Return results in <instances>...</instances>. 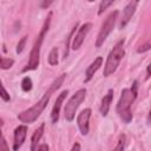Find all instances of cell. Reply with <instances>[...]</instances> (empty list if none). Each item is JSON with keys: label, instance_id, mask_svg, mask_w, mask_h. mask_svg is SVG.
<instances>
[{"label": "cell", "instance_id": "cell-1", "mask_svg": "<svg viewBox=\"0 0 151 151\" xmlns=\"http://www.w3.org/2000/svg\"><path fill=\"white\" fill-rule=\"evenodd\" d=\"M65 78H66V74H65V73H63V74H60L59 77H57V78L52 81V84L50 85V87L47 88V91L44 93V96L41 97V99H40L39 101H37V103H35L33 106H31L29 109H27V110L20 112V113L18 114V119H19L21 123H24L25 125H26V124H32V123H34V122L40 117V114L42 113V111L45 110V107L47 106V104L50 103V99H51V97H52V93L55 92V91L63 85Z\"/></svg>", "mask_w": 151, "mask_h": 151}, {"label": "cell", "instance_id": "cell-2", "mask_svg": "<svg viewBox=\"0 0 151 151\" xmlns=\"http://www.w3.org/2000/svg\"><path fill=\"white\" fill-rule=\"evenodd\" d=\"M137 96H138V81L137 80H133L132 86L130 88L122 90L120 98L116 106V112L118 113L119 118L125 124H129L133 118L132 111H131V105L136 100Z\"/></svg>", "mask_w": 151, "mask_h": 151}, {"label": "cell", "instance_id": "cell-3", "mask_svg": "<svg viewBox=\"0 0 151 151\" xmlns=\"http://www.w3.org/2000/svg\"><path fill=\"white\" fill-rule=\"evenodd\" d=\"M51 20H52V12H48L45 21H44V25L39 32V34L37 35V39L33 44V47L31 50V53H29V58H28V63L27 65L22 68V73L25 72H28V71H34L38 68L39 64H40V50H41V45L44 42V39H45V35L46 33L48 32L50 29V26H51Z\"/></svg>", "mask_w": 151, "mask_h": 151}, {"label": "cell", "instance_id": "cell-4", "mask_svg": "<svg viewBox=\"0 0 151 151\" xmlns=\"http://www.w3.org/2000/svg\"><path fill=\"white\" fill-rule=\"evenodd\" d=\"M124 42H125L124 39L119 40V41L113 46V48L110 51V53H109V55H107V59H106V63H105V65H104V72H103L104 77H110V76H112V74L117 71L120 60H122L123 57L125 55Z\"/></svg>", "mask_w": 151, "mask_h": 151}, {"label": "cell", "instance_id": "cell-5", "mask_svg": "<svg viewBox=\"0 0 151 151\" xmlns=\"http://www.w3.org/2000/svg\"><path fill=\"white\" fill-rule=\"evenodd\" d=\"M86 98V88H79L66 103L64 109V116L67 122H72L76 117V112L79 107V105L85 100Z\"/></svg>", "mask_w": 151, "mask_h": 151}, {"label": "cell", "instance_id": "cell-6", "mask_svg": "<svg viewBox=\"0 0 151 151\" xmlns=\"http://www.w3.org/2000/svg\"><path fill=\"white\" fill-rule=\"evenodd\" d=\"M118 14H119V11L114 9V11H112V12L106 17V19H105L104 22L101 24V27H100L99 33H98V35H97L96 47L99 48V47L104 44V41H105L106 38L109 37V34L113 31L114 25H116V21H117V19H118Z\"/></svg>", "mask_w": 151, "mask_h": 151}, {"label": "cell", "instance_id": "cell-7", "mask_svg": "<svg viewBox=\"0 0 151 151\" xmlns=\"http://www.w3.org/2000/svg\"><path fill=\"white\" fill-rule=\"evenodd\" d=\"M91 28H92V24H91V22H85V24H83V25L78 28L77 34H76V35L73 37V39H72V50L77 51V50H79V48L81 47V45H83V42H84L86 35H87L88 32L91 31Z\"/></svg>", "mask_w": 151, "mask_h": 151}, {"label": "cell", "instance_id": "cell-8", "mask_svg": "<svg viewBox=\"0 0 151 151\" xmlns=\"http://www.w3.org/2000/svg\"><path fill=\"white\" fill-rule=\"evenodd\" d=\"M92 114V110L90 107L84 109L80 111V113L77 117V125L79 127V131L83 136H86L90 131V118Z\"/></svg>", "mask_w": 151, "mask_h": 151}, {"label": "cell", "instance_id": "cell-9", "mask_svg": "<svg viewBox=\"0 0 151 151\" xmlns=\"http://www.w3.org/2000/svg\"><path fill=\"white\" fill-rule=\"evenodd\" d=\"M67 94H68V90H64V91H61V92L59 93V96L57 97L55 101H54V105H53L52 111H51V122H52L53 124L58 123V120H59L60 109H61V105H63L64 100L66 99Z\"/></svg>", "mask_w": 151, "mask_h": 151}, {"label": "cell", "instance_id": "cell-10", "mask_svg": "<svg viewBox=\"0 0 151 151\" xmlns=\"http://www.w3.org/2000/svg\"><path fill=\"white\" fill-rule=\"evenodd\" d=\"M27 131H28V129H27V125H25V124L15 127L14 140H13V151H18L22 146V144L26 139V136H27Z\"/></svg>", "mask_w": 151, "mask_h": 151}, {"label": "cell", "instance_id": "cell-11", "mask_svg": "<svg viewBox=\"0 0 151 151\" xmlns=\"http://www.w3.org/2000/svg\"><path fill=\"white\" fill-rule=\"evenodd\" d=\"M138 6V1H130L123 9V17H122V20L119 22V28L123 29L125 28V26L130 22L131 18L133 17L134 12H136V8Z\"/></svg>", "mask_w": 151, "mask_h": 151}, {"label": "cell", "instance_id": "cell-12", "mask_svg": "<svg viewBox=\"0 0 151 151\" xmlns=\"http://www.w3.org/2000/svg\"><path fill=\"white\" fill-rule=\"evenodd\" d=\"M101 65H103V57H97V58L88 65V67L86 68V72H85V79H84V83H85V84L88 83V81L93 78L94 73L100 68Z\"/></svg>", "mask_w": 151, "mask_h": 151}, {"label": "cell", "instance_id": "cell-13", "mask_svg": "<svg viewBox=\"0 0 151 151\" xmlns=\"http://www.w3.org/2000/svg\"><path fill=\"white\" fill-rule=\"evenodd\" d=\"M113 94H114L113 90L110 88V90L107 91V93H106V94L103 97V99H101V104H100L99 111H100L101 116H104V117H106L107 113H109V111H110L111 103H112V99H113Z\"/></svg>", "mask_w": 151, "mask_h": 151}, {"label": "cell", "instance_id": "cell-14", "mask_svg": "<svg viewBox=\"0 0 151 151\" xmlns=\"http://www.w3.org/2000/svg\"><path fill=\"white\" fill-rule=\"evenodd\" d=\"M44 131H45V123H41L33 132L32 137H31V151H37V147H38V143L39 140L41 139L42 134H44Z\"/></svg>", "mask_w": 151, "mask_h": 151}, {"label": "cell", "instance_id": "cell-15", "mask_svg": "<svg viewBox=\"0 0 151 151\" xmlns=\"http://www.w3.org/2000/svg\"><path fill=\"white\" fill-rule=\"evenodd\" d=\"M78 26H79V24H78V22H76V25L72 27V29H71V32H70L68 37L66 38V41H65V50H64V58H65V59L68 57V52H70V42H71V40L73 39L74 32L78 29Z\"/></svg>", "mask_w": 151, "mask_h": 151}, {"label": "cell", "instance_id": "cell-16", "mask_svg": "<svg viewBox=\"0 0 151 151\" xmlns=\"http://www.w3.org/2000/svg\"><path fill=\"white\" fill-rule=\"evenodd\" d=\"M58 53H59V52H58V48H57V47H53V48L50 51L47 61H48V64H50L51 66H55V65H58V63H59Z\"/></svg>", "mask_w": 151, "mask_h": 151}, {"label": "cell", "instance_id": "cell-17", "mask_svg": "<svg viewBox=\"0 0 151 151\" xmlns=\"http://www.w3.org/2000/svg\"><path fill=\"white\" fill-rule=\"evenodd\" d=\"M2 126H4V120L0 117V151H9V146L7 144V140L2 134Z\"/></svg>", "mask_w": 151, "mask_h": 151}, {"label": "cell", "instance_id": "cell-18", "mask_svg": "<svg viewBox=\"0 0 151 151\" xmlns=\"http://www.w3.org/2000/svg\"><path fill=\"white\" fill-rule=\"evenodd\" d=\"M14 65V60L11 58H4L0 54V68L1 70H9Z\"/></svg>", "mask_w": 151, "mask_h": 151}, {"label": "cell", "instance_id": "cell-19", "mask_svg": "<svg viewBox=\"0 0 151 151\" xmlns=\"http://www.w3.org/2000/svg\"><path fill=\"white\" fill-rule=\"evenodd\" d=\"M33 87V83L32 79L29 77H24V79L21 80V90L24 92H29Z\"/></svg>", "mask_w": 151, "mask_h": 151}, {"label": "cell", "instance_id": "cell-20", "mask_svg": "<svg viewBox=\"0 0 151 151\" xmlns=\"http://www.w3.org/2000/svg\"><path fill=\"white\" fill-rule=\"evenodd\" d=\"M125 140H126L125 134H120V136H119V139H118V143H117L116 147H114L112 151H124V147H125Z\"/></svg>", "mask_w": 151, "mask_h": 151}, {"label": "cell", "instance_id": "cell-21", "mask_svg": "<svg viewBox=\"0 0 151 151\" xmlns=\"http://www.w3.org/2000/svg\"><path fill=\"white\" fill-rule=\"evenodd\" d=\"M0 98H1L4 101H6V103L11 100V96H9V93L7 92V90L4 87L1 80H0Z\"/></svg>", "mask_w": 151, "mask_h": 151}, {"label": "cell", "instance_id": "cell-22", "mask_svg": "<svg viewBox=\"0 0 151 151\" xmlns=\"http://www.w3.org/2000/svg\"><path fill=\"white\" fill-rule=\"evenodd\" d=\"M111 5H113V1H106V0H104V1H101L100 4H99V9H98V15H100V14H103L104 13V11L109 7V6H111Z\"/></svg>", "mask_w": 151, "mask_h": 151}, {"label": "cell", "instance_id": "cell-23", "mask_svg": "<svg viewBox=\"0 0 151 151\" xmlns=\"http://www.w3.org/2000/svg\"><path fill=\"white\" fill-rule=\"evenodd\" d=\"M26 41H27V37H26V35L22 37V38L19 40V42H18V45H17V53H18V54H20V53L24 51V48H25V46H26Z\"/></svg>", "mask_w": 151, "mask_h": 151}, {"label": "cell", "instance_id": "cell-24", "mask_svg": "<svg viewBox=\"0 0 151 151\" xmlns=\"http://www.w3.org/2000/svg\"><path fill=\"white\" fill-rule=\"evenodd\" d=\"M150 48H151V45H150V42H146V44L142 45V46H140V47L137 50V52H138V53H144V52H147Z\"/></svg>", "mask_w": 151, "mask_h": 151}, {"label": "cell", "instance_id": "cell-25", "mask_svg": "<svg viewBox=\"0 0 151 151\" xmlns=\"http://www.w3.org/2000/svg\"><path fill=\"white\" fill-rule=\"evenodd\" d=\"M37 151H50V147L47 144H40V145H38Z\"/></svg>", "mask_w": 151, "mask_h": 151}, {"label": "cell", "instance_id": "cell-26", "mask_svg": "<svg viewBox=\"0 0 151 151\" xmlns=\"http://www.w3.org/2000/svg\"><path fill=\"white\" fill-rule=\"evenodd\" d=\"M71 151H81L80 144H79V143H74L73 146H72V149H71Z\"/></svg>", "mask_w": 151, "mask_h": 151}, {"label": "cell", "instance_id": "cell-27", "mask_svg": "<svg viewBox=\"0 0 151 151\" xmlns=\"http://www.w3.org/2000/svg\"><path fill=\"white\" fill-rule=\"evenodd\" d=\"M51 4H52V1H48V2L47 1H44V2H40V7L41 8H47Z\"/></svg>", "mask_w": 151, "mask_h": 151}, {"label": "cell", "instance_id": "cell-28", "mask_svg": "<svg viewBox=\"0 0 151 151\" xmlns=\"http://www.w3.org/2000/svg\"><path fill=\"white\" fill-rule=\"evenodd\" d=\"M149 78H150V66L146 67V79H149Z\"/></svg>", "mask_w": 151, "mask_h": 151}]
</instances>
